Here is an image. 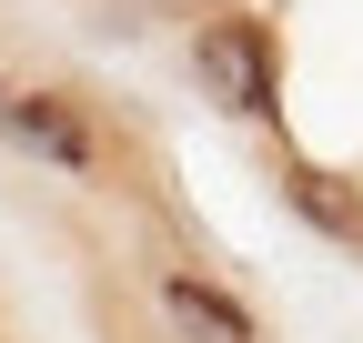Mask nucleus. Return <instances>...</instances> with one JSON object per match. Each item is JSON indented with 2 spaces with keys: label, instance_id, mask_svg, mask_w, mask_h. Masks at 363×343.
Returning a JSON list of instances; mask_svg holds the SVG:
<instances>
[{
  "label": "nucleus",
  "instance_id": "2",
  "mask_svg": "<svg viewBox=\"0 0 363 343\" xmlns=\"http://www.w3.org/2000/svg\"><path fill=\"white\" fill-rule=\"evenodd\" d=\"M152 313H162V343H262V313L202 263H162L152 273Z\"/></svg>",
  "mask_w": 363,
  "mask_h": 343
},
{
  "label": "nucleus",
  "instance_id": "6",
  "mask_svg": "<svg viewBox=\"0 0 363 343\" xmlns=\"http://www.w3.org/2000/svg\"><path fill=\"white\" fill-rule=\"evenodd\" d=\"M0 101H11V81H0Z\"/></svg>",
  "mask_w": 363,
  "mask_h": 343
},
{
  "label": "nucleus",
  "instance_id": "3",
  "mask_svg": "<svg viewBox=\"0 0 363 343\" xmlns=\"http://www.w3.org/2000/svg\"><path fill=\"white\" fill-rule=\"evenodd\" d=\"M0 132H11L30 162H51V172H101V121H91V101H71V91H11L0 101Z\"/></svg>",
  "mask_w": 363,
  "mask_h": 343
},
{
  "label": "nucleus",
  "instance_id": "1",
  "mask_svg": "<svg viewBox=\"0 0 363 343\" xmlns=\"http://www.w3.org/2000/svg\"><path fill=\"white\" fill-rule=\"evenodd\" d=\"M192 81H202L233 121L272 132V121H283V40H272V21H252V11H202V30H192Z\"/></svg>",
  "mask_w": 363,
  "mask_h": 343
},
{
  "label": "nucleus",
  "instance_id": "5",
  "mask_svg": "<svg viewBox=\"0 0 363 343\" xmlns=\"http://www.w3.org/2000/svg\"><path fill=\"white\" fill-rule=\"evenodd\" d=\"M192 11H233V0H192Z\"/></svg>",
  "mask_w": 363,
  "mask_h": 343
},
{
  "label": "nucleus",
  "instance_id": "4",
  "mask_svg": "<svg viewBox=\"0 0 363 343\" xmlns=\"http://www.w3.org/2000/svg\"><path fill=\"white\" fill-rule=\"evenodd\" d=\"M283 192H293V212L313 232H333V242H363V192L343 182V172H323V162H293L283 172Z\"/></svg>",
  "mask_w": 363,
  "mask_h": 343
}]
</instances>
